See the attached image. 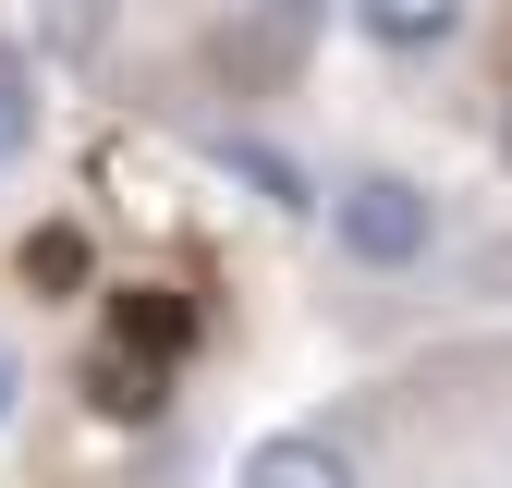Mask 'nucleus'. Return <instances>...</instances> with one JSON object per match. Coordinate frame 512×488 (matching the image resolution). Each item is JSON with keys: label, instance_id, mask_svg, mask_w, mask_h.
Masks as SVG:
<instances>
[{"label": "nucleus", "instance_id": "39448f33", "mask_svg": "<svg viewBox=\"0 0 512 488\" xmlns=\"http://www.w3.org/2000/svg\"><path fill=\"white\" fill-rule=\"evenodd\" d=\"M37 49L49 61H98L110 49V0H37Z\"/></svg>", "mask_w": 512, "mask_h": 488}, {"label": "nucleus", "instance_id": "20e7f679", "mask_svg": "<svg viewBox=\"0 0 512 488\" xmlns=\"http://www.w3.org/2000/svg\"><path fill=\"white\" fill-rule=\"evenodd\" d=\"M354 25L378 49H439V37L464 25V0H354Z\"/></svg>", "mask_w": 512, "mask_h": 488}, {"label": "nucleus", "instance_id": "0eeeda50", "mask_svg": "<svg viewBox=\"0 0 512 488\" xmlns=\"http://www.w3.org/2000/svg\"><path fill=\"white\" fill-rule=\"evenodd\" d=\"M13 391H25V366H13V342H0V415H13Z\"/></svg>", "mask_w": 512, "mask_h": 488}, {"label": "nucleus", "instance_id": "f257e3e1", "mask_svg": "<svg viewBox=\"0 0 512 488\" xmlns=\"http://www.w3.org/2000/svg\"><path fill=\"white\" fill-rule=\"evenodd\" d=\"M330 232H342L354 269H415V257H427V196H415L403 171H366V183H342Z\"/></svg>", "mask_w": 512, "mask_h": 488}, {"label": "nucleus", "instance_id": "6e6552de", "mask_svg": "<svg viewBox=\"0 0 512 488\" xmlns=\"http://www.w3.org/2000/svg\"><path fill=\"white\" fill-rule=\"evenodd\" d=\"M256 13H281V25H305V0H256Z\"/></svg>", "mask_w": 512, "mask_h": 488}, {"label": "nucleus", "instance_id": "423d86ee", "mask_svg": "<svg viewBox=\"0 0 512 488\" xmlns=\"http://www.w3.org/2000/svg\"><path fill=\"white\" fill-rule=\"evenodd\" d=\"M220 171H244L256 196H269V208H305V171H293L281 147H256V135H220Z\"/></svg>", "mask_w": 512, "mask_h": 488}, {"label": "nucleus", "instance_id": "7ed1b4c3", "mask_svg": "<svg viewBox=\"0 0 512 488\" xmlns=\"http://www.w3.org/2000/svg\"><path fill=\"white\" fill-rule=\"evenodd\" d=\"M244 488H354V464L330 440H256L244 452Z\"/></svg>", "mask_w": 512, "mask_h": 488}, {"label": "nucleus", "instance_id": "f03ea898", "mask_svg": "<svg viewBox=\"0 0 512 488\" xmlns=\"http://www.w3.org/2000/svg\"><path fill=\"white\" fill-rule=\"evenodd\" d=\"M86 391H98V415H122V427L159 415V354H147V342H98V354H86Z\"/></svg>", "mask_w": 512, "mask_h": 488}]
</instances>
